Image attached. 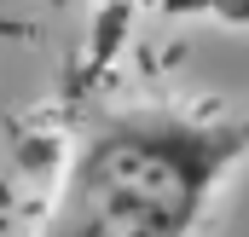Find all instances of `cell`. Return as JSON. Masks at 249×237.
I'll use <instances>...</instances> for the list:
<instances>
[{
  "instance_id": "1",
  "label": "cell",
  "mask_w": 249,
  "mask_h": 237,
  "mask_svg": "<svg viewBox=\"0 0 249 237\" xmlns=\"http://www.w3.org/2000/svg\"><path fill=\"white\" fill-rule=\"evenodd\" d=\"M249 156V116L105 104L75 121L35 237H191Z\"/></svg>"
},
{
  "instance_id": "2",
  "label": "cell",
  "mask_w": 249,
  "mask_h": 237,
  "mask_svg": "<svg viewBox=\"0 0 249 237\" xmlns=\"http://www.w3.org/2000/svg\"><path fill=\"white\" fill-rule=\"evenodd\" d=\"M151 6L168 17H214V23L249 29V0H151Z\"/></svg>"
}]
</instances>
